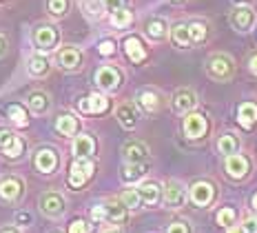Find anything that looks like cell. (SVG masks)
I'll list each match as a JSON object with an SVG mask.
<instances>
[{
    "label": "cell",
    "mask_w": 257,
    "mask_h": 233,
    "mask_svg": "<svg viewBox=\"0 0 257 233\" xmlns=\"http://www.w3.org/2000/svg\"><path fill=\"white\" fill-rule=\"evenodd\" d=\"M228 233H246L242 226H237V224H233V226H228Z\"/></svg>",
    "instance_id": "obj_48"
},
{
    "label": "cell",
    "mask_w": 257,
    "mask_h": 233,
    "mask_svg": "<svg viewBox=\"0 0 257 233\" xmlns=\"http://www.w3.org/2000/svg\"><path fill=\"white\" fill-rule=\"evenodd\" d=\"M224 171H226V176L233 178V180H244V178L250 173V158L248 156H244V153L226 156Z\"/></svg>",
    "instance_id": "obj_9"
},
{
    "label": "cell",
    "mask_w": 257,
    "mask_h": 233,
    "mask_svg": "<svg viewBox=\"0 0 257 233\" xmlns=\"http://www.w3.org/2000/svg\"><path fill=\"white\" fill-rule=\"evenodd\" d=\"M253 207H255V211H257V193L253 196Z\"/></svg>",
    "instance_id": "obj_52"
},
{
    "label": "cell",
    "mask_w": 257,
    "mask_h": 233,
    "mask_svg": "<svg viewBox=\"0 0 257 233\" xmlns=\"http://www.w3.org/2000/svg\"><path fill=\"white\" fill-rule=\"evenodd\" d=\"M237 122L244 129L257 127V102H242L237 109Z\"/></svg>",
    "instance_id": "obj_23"
},
{
    "label": "cell",
    "mask_w": 257,
    "mask_h": 233,
    "mask_svg": "<svg viewBox=\"0 0 257 233\" xmlns=\"http://www.w3.org/2000/svg\"><path fill=\"white\" fill-rule=\"evenodd\" d=\"M131 23H133V14H131V9L122 7V9H117V12L111 14V25L117 27V29H124V27H128Z\"/></svg>",
    "instance_id": "obj_34"
},
{
    "label": "cell",
    "mask_w": 257,
    "mask_h": 233,
    "mask_svg": "<svg viewBox=\"0 0 257 233\" xmlns=\"http://www.w3.org/2000/svg\"><path fill=\"white\" fill-rule=\"evenodd\" d=\"M106 107H109V100L100 94H93L89 98L80 100V111H84V113H102L106 111Z\"/></svg>",
    "instance_id": "obj_27"
},
{
    "label": "cell",
    "mask_w": 257,
    "mask_h": 233,
    "mask_svg": "<svg viewBox=\"0 0 257 233\" xmlns=\"http://www.w3.org/2000/svg\"><path fill=\"white\" fill-rule=\"evenodd\" d=\"M239 149H242V140L237 138L235 133H222L217 140V151L222 156H233V153H239Z\"/></svg>",
    "instance_id": "obj_26"
},
{
    "label": "cell",
    "mask_w": 257,
    "mask_h": 233,
    "mask_svg": "<svg viewBox=\"0 0 257 233\" xmlns=\"http://www.w3.org/2000/svg\"><path fill=\"white\" fill-rule=\"evenodd\" d=\"M93 171H95V167L91 158H76L71 169H69V187H73V189L84 187V182L93 176Z\"/></svg>",
    "instance_id": "obj_4"
},
{
    "label": "cell",
    "mask_w": 257,
    "mask_h": 233,
    "mask_svg": "<svg viewBox=\"0 0 257 233\" xmlns=\"http://www.w3.org/2000/svg\"><path fill=\"white\" fill-rule=\"evenodd\" d=\"M0 233H18V229H14V226H5V229H0Z\"/></svg>",
    "instance_id": "obj_49"
},
{
    "label": "cell",
    "mask_w": 257,
    "mask_h": 233,
    "mask_svg": "<svg viewBox=\"0 0 257 233\" xmlns=\"http://www.w3.org/2000/svg\"><path fill=\"white\" fill-rule=\"evenodd\" d=\"M173 3H182V0H173Z\"/></svg>",
    "instance_id": "obj_53"
},
{
    "label": "cell",
    "mask_w": 257,
    "mask_h": 233,
    "mask_svg": "<svg viewBox=\"0 0 257 233\" xmlns=\"http://www.w3.org/2000/svg\"><path fill=\"white\" fill-rule=\"evenodd\" d=\"M204 69H206V75L215 83H228V80L235 78L237 73V67H235V60L233 56H228L226 51H215L206 58L204 62Z\"/></svg>",
    "instance_id": "obj_1"
},
{
    "label": "cell",
    "mask_w": 257,
    "mask_h": 233,
    "mask_svg": "<svg viewBox=\"0 0 257 233\" xmlns=\"http://www.w3.org/2000/svg\"><path fill=\"white\" fill-rule=\"evenodd\" d=\"M182 129H184V135L191 140H197V138H204L206 131H208V120L204 113L200 111H189L184 113V122H182Z\"/></svg>",
    "instance_id": "obj_5"
},
{
    "label": "cell",
    "mask_w": 257,
    "mask_h": 233,
    "mask_svg": "<svg viewBox=\"0 0 257 233\" xmlns=\"http://www.w3.org/2000/svg\"><path fill=\"white\" fill-rule=\"evenodd\" d=\"M115 118L124 129H136L138 127V109H136V105H131V102H122V105H117Z\"/></svg>",
    "instance_id": "obj_19"
},
{
    "label": "cell",
    "mask_w": 257,
    "mask_h": 233,
    "mask_svg": "<svg viewBox=\"0 0 257 233\" xmlns=\"http://www.w3.org/2000/svg\"><path fill=\"white\" fill-rule=\"evenodd\" d=\"M239 226H242L246 233H257V218H253V215H246L244 222Z\"/></svg>",
    "instance_id": "obj_42"
},
{
    "label": "cell",
    "mask_w": 257,
    "mask_h": 233,
    "mask_svg": "<svg viewBox=\"0 0 257 233\" xmlns=\"http://www.w3.org/2000/svg\"><path fill=\"white\" fill-rule=\"evenodd\" d=\"M215 222L219 226H233L235 222H237V211H235L233 207H222L217 211V215H215Z\"/></svg>",
    "instance_id": "obj_36"
},
{
    "label": "cell",
    "mask_w": 257,
    "mask_h": 233,
    "mask_svg": "<svg viewBox=\"0 0 257 233\" xmlns=\"http://www.w3.org/2000/svg\"><path fill=\"white\" fill-rule=\"evenodd\" d=\"M56 233H58V231H56Z\"/></svg>",
    "instance_id": "obj_54"
},
{
    "label": "cell",
    "mask_w": 257,
    "mask_h": 233,
    "mask_svg": "<svg viewBox=\"0 0 257 233\" xmlns=\"http://www.w3.org/2000/svg\"><path fill=\"white\" fill-rule=\"evenodd\" d=\"M69 7H71V0H47V12L53 18H62L67 16Z\"/></svg>",
    "instance_id": "obj_35"
},
{
    "label": "cell",
    "mask_w": 257,
    "mask_h": 233,
    "mask_svg": "<svg viewBox=\"0 0 257 233\" xmlns=\"http://www.w3.org/2000/svg\"><path fill=\"white\" fill-rule=\"evenodd\" d=\"M255 20H257V12L250 5H237V7H233L231 14H228V23H231V27L235 31H239V34H248L255 27Z\"/></svg>",
    "instance_id": "obj_2"
},
{
    "label": "cell",
    "mask_w": 257,
    "mask_h": 233,
    "mask_svg": "<svg viewBox=\"0 0 257 233\" xmlns=\"http://www.w3.org/2000/svg\"><path fill=\"white\" fill-rule=\"evenodd\" d=\"M69 233H91V224L84 220H73L69 224Z\"/></svg>",
    "instance_id": "obj_40"
},
{
    "label": "cell",
    "mask_w": 257,
    "mask_h": 233,
    "mask_svg": "<svg viewBox=\"0 0 257 233\" xmlns=\"http://www.w3.org/2000/svg\"><path fill=\"white\" fill-rule=\"evenodd\" d=\"M102 209H104V222H111V224H120V222L126 220L128 209L120 202V200H109L106 204H102Z\"/></svg>",
    "instance_id": "obj_20"
},
{
    "label": "cell",
    "mask_w": 257,
    "mask_h": 233,
    "mask_svg": "<svg viewBox=\"0 0 257 233\" xmlns=\"http://www.w3.org/2000/svg\"><path fill=\"white\" fill-rule=\"evenodd\" d=\"M95 151V140L89 133H80L73 140V156L76 158H91V153Z\"/></svg>",
    "instance_id": "obj_25"
},
{
    "label": "cell",
    "mask_w": 257,
    "mask_h": 233,
    "mask_svg": "<svg viewBox=\"0 0 257 233\" xmlns=\"http://www.w3.org/2000/svg\"><path fill=\"white\" fill-rule=\"evenodd\" d=\"M29 73L40 78V75H47L49 73V60H47L42 53H36V56L29 58Z\"/></svg>",
    "instance_id": "obj_32"
},
{
    "label": "cell",
    "mask_w": 257,
    "mask_h": 233,
    "mask_svg": "<svg viewBox=\"0 0 257 233\" xmlns=\"http://www.w3.org/2000/svg\"><path fill=\"white\" fill-rule=\"evenodd\" d=\"M136 102L144 113H158L160 109H164L167 98L158 89H153V87H144V89H140L136 94Z\"/></svg>",
    "instance_id": "obj_3"
},
{
    "label": "cell",
    "mask_w": 257,
    "mask_h": 233,
    "mask_svg": "<svg viewBox=\"0 0 257 233\" xmlns=\"http://www.w3.org/2000/svg\"><path fill=\"white\" fill-rule=\"evenodd\" d=\"M169 29H171L169 23L164 18H160V16H153V18H149L147 23H144V34H147V38L153 40V42L167 40Z\"/></svg>",
    "instance_id": "obj_16"
},
{
    "label": "cell",
    "mask_w": 257,
    "mask_h": 233,
    "mask_svg": "<svg viewBox=\"0 0 257 233\" xmlns=\"http://www.w3.org/2000/svg\"><path fill=\"white\" fill-rule=\"evenodd\" d=\"M27 102H29V107L34 113H47L51 107L49 96H47L45 91H34V94H29V100Z\"/></svg>",
    "instance_id": "obj_29"
},
{
    "label": "cell",
    "mask_w": 257,
    "mask_h": 233,
    "mask_svg": "<svg viewBox=\"0 0 257 233\" xmlns=\"http://www.w3.org/2000/svg\"><path fill=\"white\" fill-rule=\"evenodd\" d=\"M197 107V94L191 87H182L173 94V111L175 113H189Z\"/></svg>",
    "instance_id": "obj_13"
},
{
    "label": "cell",
    "mask_w": 257,
    "mask_h": 233,
    "mask_svg": "<svg viewBox=\"0 0 257 233\" xmlns=\"http://www.w3.org/2000/svg\"><path fill=\"white\" fill-rule=\"evenodd\" d=\"M40 211L47 218H60L64 213V198L56 191H47L40 196Z\"/></svg>",
    "instance_id": "obj_11"
},
{
    "label": "cell",
    "mask_w": 257,
    "mask_h": 233,
    "mask_svg": "<svg viewBox=\"0 0 257 233\" xmlns=\"http://www.w3.org/2000/svg\"><path fill=\"white\" fill-rule=\"evenodd\" d=\"M31 40L38 51H51L58 45V29L53 25H38L31 34Z\"/></svg>",
    "instance_id": "obj_8"
},
{
    "label": "cell",
    "mask_w": 257,
    "mask_h": 233,
    "mask_svg": "<svg viewBox=\"0 0 257 233\" xmlns=\"http://www.w3.org/2000/svg\"><path fill=\"white\" fill-rule=\"evenodd\" d=\"M167 233H193V229H191V224L186 220H175V222H171L169 224Z\"/></svg>",
    "instance_id": "obj_39"
},
{
    "label": "cell",
    "mask_w": 257,
    "mask_h": 233,
    "mask_svg": "<svg viewBox=\"0 0 257 233\" xmlns=\"http://www.w3.org/2000/svg\"><path fill=\"white\" fill-rule=\"evenodd\" d=\"M136 191H138V196H140V200L147 204V207H155V204H160V200H162V187L153 180L142 182Z\"/></svg>",
    "instance_id": "obj_17"
},
{
    "label": "cell",
    "mask_w": 257,
    "mask_h": 233,
    "mask_svg": "<svg viewBox=\"0 0 257 233\" xmlns=\"http://www.w3.org/2000/svg\"><path fill=\"white\" fill-rule=\"evenodd\" d=\"M95 83L104 91H115L122 83V73H120V69L111 67V64H104V67H100L98 73H95Z\"/></svg>",
    "instance_id": "obj_15"
},
{
    "label": "cell",
    "mask_w": 257,
    "mask_h": 233,
    "mask_svg": "<svg viewBox=\"0 0 257 233\" xmlns=\"http://www.w3.org/2000/svg\"><path fill=\"white\" fill-rule=\"evenodd\" d=\"M34 165L40 173H51L58 167V156L53 149H40L34 158Z\"/></svg>",
    "instance_id": "obj_22"
},
{
    "label": "cell",
    "mask_w": 257,
    "mask_h": 233,
    "mask_svg": "<svg viewBox=\"0 0 257 233\" xmlns=\"http://www.w3.org/2000/svg\"><path fill=\"white\" fill-rule=\"evenodd\" d=\"M120 202L124 204L126 209L136 211V209H140L142 200H140V196H138L136 189H124V191H122V196H120Z\"/></svg>",
    "instance_id": "obj_37"
},
{
    "label": "cell",
    "mask_w": 257,
    "mask_h": 233,
    "mask_svg": "<svg viewBox=\"0 0 257 233\" xmlns=\"http://www.w3.org/2000/svg\"><path fill=\"white\" fill-rule=\"evenodd\" d=\"M80 7L87 18L91 20H100L104 16V3L102 0H80Z\"/></svg>",
    "instance_id": "obj_30"
},
{
    "label": "cell",
    "mask_w": 257,
    "mask_h": 233,
    "mask_svg": "<svg viewBox=\"0 0 257 233\" xmlns=\"http://www.w3.org/2000/svg\"><path fill=\"white\" fill-rule=\"evenodd\" d=\"M102 3H104V12H111V14L126 7V0H102Z\"/></svg>",
    "instance_id": "obj_41"
},
{
    "label": "cell",
    "mask_w": 257,
    "mask_h": 233,
    "mask_svg": "<svg viewBox=\"0 0 257 233\" xmlns=\"http://www.w3.org/2000/svg\"><path fill=\"white\" fill-rule=\"evenodd\" d=\"M5 53H7V38L0 36V58H3Z\"/></svg>",
    "instance_id": "obj_47"
},
{
    "label": "cell",
    "mask_w": 257,
    "mask_h": 233,
    "mask_svg": "<svg viewBox=\"0 0 257 233\" xmlns=\"http://www.w3.org/2000/svg\"><path fill=\"white\" fill-rule=\"evenodd\" d=\"M237 5H250V0H235Z\"/></svg>",
    "instance_id": "obj_51"
},
{
    "label": "cell",
    "mask_w": 257,
    "mask_h": 233,
    "mask_svg": "<svg viewBox=\"0 0 257 233\" xmlns=\"http://www.w3.org/2000/svg\"><path fill=\"white\" fill-rule=\"evenodd\" d=\"M124 53L128 56V60L140 64L144 58H147V49L142 47V40L138 36H128L124 38Z\"/></svg>",
    "instance_id": "obj_24"
},
{
    "label": "cell",
    "mask_w": 257,
    "mask_h": 233,
    "mask_svg": "<svg viewBox=\"0 0 257 233\" xmlns=\"http://www.w3.org/2000/svg\"><path fill=\"white\" fill-rule=\"evenodd\" d=\"M169 36H171V40H173V45L178 47V49H191L193 47L191 36H189V25L186 23H175L169 29Z\"/></svg>",
    "instance_id": "obj_21"
},
{
    "label": "cell",
    "mask_w": 257,
    "mask_h": 233,
    "mask_svg": "<svg viewBox=\"0 0 257 233\" xmlns=\"http://www.w3.org/2000/svg\"><path fill=\"white\" fill-rule=\"evenodd\" d=\"M56 60H58V64H60L64 71H78V69L82 67V51H80L78 47H73V45H67V47H62V49L58 51Z\"/></svg>",
    "instance_id": "obj_12"
},
{
    "label": "cell",
    "mask_w": 257,
    "mask_h": 233,
    "mask_svg": "<svg viewBox=\"0 0 257 233\" xmlns=\"http://www.w3.org/2000/svg\"><path fill=\"white\" fill-rule=\"evenodd\" d=\"M23 191H25L23 180H18V178H14V176L5 178V180L0 182V198H3L5 202H16V200H20Z\"/></svg>",
    "instance_id": "obj_18"
},
{
    "label": "cell",
    "mask_w": 257,
    "mask_h": 233,
    "mask_svg": "<svg viewBox=\"0 0 257 233\" xmlns=\"http://www.w3.org/2000/svg\"><path fill=\"white\" fill-rule=\"evenodd\" d=\"M16 220H18V224H29L31 215L29 213H18V218H16Z\"/></svg>",
    "instance_id": "obj_46"
},
{
    "label": "cell",
    "mask_w": 257,
    "mask_h": 233,
    "mask_svg": "<svg viewBox=\"0 0 257 233\" xmlns=\"http://www.w3.org/2000/svg\"><path fill=\"white\" fill-rule=\"evenodd\" d=\"M186 25H189V36H191L193 45H202V42L208 38V23L206 20L195 18V20H191V23H186Z\"/></svg>",
    "instance_id": "obj_28"
},
{
    "label": "cell",
    "mask_w": 257,
    "mask_h": 233,
    "mask_svg": "<svg viewBox=\"0 0 257 233\" xmlns=\"http://www.w3.org/2000/svg\"><path fill=\"white\" fill-rule=\"evenodd\" d=\"M113 51H115V42L113 40H102L100 42V53H102V56H111Z\"/></svg>",
    "instance_id": "obj_43"
},
{
    "label": "cell",
    "mask_w": 257,
    "mask_h": 233,
    "mask_svg": "<svg viewBox=\"0 0 257 233\" xmlns=\"http://www.w3.org/2000/svg\"><path fill=\"white\" fill-rule=\"evenodd\" d=\"M23 149H25V144L18 135L14 131H9V129H0V151H3L7 158H20Z\"/></svg>",
    "instance_id": "obj_14"
},
{
    "label": "cell",
    "mask_w": 257,
    "mask_h": 233,
    "mask_svg": "<svg viewBox=\"0 0 257 233\" xmlns=\"http://www.w3.org/2000/svg\"><path fill=\"white\" fill-rule=\"evenodd\" d=\"M189 198L195 207H208L215 198V184L211 180H197L191 184L189 189Z\"/></svg>",
    "instance_id": "obj_6"
},
{
    "label": "cell",
    "mask_w": 257,
    "mask_h": 233,
    "mask_svg": "<svg viewBox=\"0 0 257 233\" xmlns=\"http://www.w3.org/2000/svg\"><path fill=\"white\" fill-rule=\"evenodd\" d=\"M122 158L126 165H142L149 160V147L140 140H126L122 144Z\"/></svg>",
    "instance_id": "obj_10"
},
{
    "label": "cell",
    "mask_w": 257,
    "mask_h": 233,
    "mask_svg": "<svg viewBox=\"0 0 257 233\" xmlns=\"http://www.w3.org/2000/svg\"><path fill=\"white\" fill-rule=\"evenodd\" d=\"M91 220H93V222H104V209H102V204H98V207L91 209Z\"/></svg>",
    "instance_id": "obj_44"
},
{
    "label": "cell",
    "mask_w": 257,
    "mask_h": 233,
    "mask_svg": "<svg viewBox=\"0 0 257 233\" xmlns=\"http://www.w3.org/2000/svg\"><path fill=\"white\" fill-rule=\"evenodd\" d=\"M144 173H147V162H142V165H124L122 167V180L126 184L136 182V180H140Z\"/></svg>",
    "instance_id": "obj_33"
},
{
    "label": "cell",
    "mask_w": 257,
    "mask_h": 233,
    "mask_svg": "<svg viewBox=\"0 0 257 233\" xmlns=\"http://www.w3.org/2000/svg\"><path fill=\"white\" fill-rule=\"evenodd\" d=\"M162 200L167 209H180L186 202V187L180 180H167L162 189Z\"/></svg>",
    "instance_id": "obj_7"
},
{
    "label": "cell",
    "mask_w": 257,
    "mask_h": 233,
    "mask_svg": "<svg viewBox=\"0 0 257 233\" xmlns=\"http://www.w3.org/2000/svg\"><path fill=\"white\" fill-rule=\"evenodd\" d=\"M56 129L62 135H73L78 131V118L71 116V113H62V116H58V120H56Z\"/></svg>",
    "instance_id": "obj_31"
},
{
    "label": "cell",
    "mask_w": 257,
    "mask_h": 233,
    "mask_svg": "<svg viewBox=\"0 0 257 233\" xmlns=\"http://www.w3.org/2000/svg\"><path fill=\"white\" fill-rule=\"evenodd\" d=\"M248 71L253 75H257V51H253L248 56Z\"/></svg>",
    "instance_id": "obj_45"
},
{
    "label": "cell",
    "mask_w": 257,
    "mask_h": 233,
    "mask_svg": "<svg viewBox=\"0 0 257 233\" xmlns=\"http://www.w3.org/2000/svg\"><path fill=\"white\" fill-rule=\"evenodd\" d=\"M104 233H122V229H117V226H115V229H106Z\"/></svg>",
    "instance_id": "obj_50"
},
{
    "label": "cell",
    "mask_w": 257,
    "mask_h": 233,
    "mask_svg": "<svg viewBox=\"0 0 257 233\" xmlns=\"http://www.w3.org/2000/svg\"><path fill=\"white\" fill-rule=\"evenodd\" d=\"M9 118L18 124V127H27L29 124V118H27V111H25V107H20V105H9Z\"/></svg>",
    "instance_id": "obj_38"
}]
</instances>
